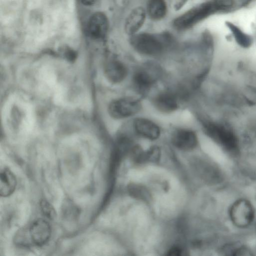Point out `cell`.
<instances>
[{
    "mask_svg": "<svg viewBox=\"0 0 256 256\" xmlns=\"http://www.w3.org/2000/svg\"><path fill=\"white\" fill-rule=\"evenodd\" d=\"M146 15V10L142 7L134 8L126 18L124 23L126 32L131 36L136 34L144 24Z\"/></svg>",
    "mask_w": 256,
    "mask_h": 256,
    "instance_id": "30bf717a",
    "label": "cell"
},
{
    "mask_svg": "<svg viewBox=\"0 0 256 256\" xmlns=\"http://www.w3.org/2000/svg\"><path fill=\"white\" fill-rule=\"evenodd\" d=\"M168 38L149 33L136 34L132 36L130 42L139 53L150 56L160 54L164 50Z\"/></svg>",
    "mask_w": 256,
    "mask_h": 256,
    "instance_id": "7a4b0ae2",
    "label": "cell"
},
{
    "mask_svg": "<svg viewBox=\"0 0 256 256\" xmlns=\"http://www.w3.org/2000/svg\"><path fill=\"white\" fill-rule=\"evenodd\" d=\"M62 54L64 57L68 61H74L76 57V54L73 50L66 47L62 50Z\"/></svg>",
    "mask_w": 256,
    "mask_h": 256,
    "instance_id": "ffe728a7",
    "label": "cell"
},
{
    "mask_svg": "<svg viewBox=\"0 0 256 256\" xmlns=\"http://www.w3.org/2000/svg\"><path fill=\"white\" fill-rule=\"evenodd\" d=\"M108 21L106 15L102 12H96L90 17L88 23V32L94 39L104 38L108 30Z\"/></svg>",
    "mask_w": 256,
    "mask_h": 256,
    "instance_id": "52a82bcc",
    "label": "cell"
},
{
    "mask_svg": "<svg viewBox=\"0 0 256 256\" xmlns=\"http://www.w3.org/2000/svg\"><path fill=\"white\" fill-rule=\"evenodd\" d=\"M230 216L236 226L244 228L250 225L254 220V210L248 200L240 199L231 206Z\"/></svg>",
    "mask_w": 256,
    "mask_h": 256,
    "instance_id": "5b68a950",
    "label": "cell"
},
{
    "mask_svg": "<svg viewBox=\"0 0 256 256\" xmlns=\"http://www.w3.org/2000/svg\"><path fill=\"white\" fill-rule=\"evenodd\" d=\"M229 4L227 0H217L198 4L176 18L174 21V26L178 30L188 29Z\"/></svg>",
    "mask_w": 256,
    "mask_h": 256,
    "instance_id": "6da1fadb",
    "label": "cell"
},
{
    "mask_svg": "<svg viewBox=\"0 0 256 256\" xmlns=\"http://www.w3.org/2000/svg\"><path fill=\"white\" fill-rule=\"evenodd\" d=\"M31 242L37 246L45 244L50 240L52 229L49 224L42 218L34 221L28 228Z\"/></svg>",
    "mask_w": 256,
    "mask_h": 256,
    "instance_id": "8992f818",
    "label": "cell"
},
{
    "mask_svg": "<svg viewBox=\"0 0 256 256\" xmlns=\"http://www.w3.org/2000/svg\"><path fill=\"white\" fill-rule=\"evenodd\" d=\"M228 26L232 32L236 42L243 47H248L252 43L251 38L232 24H228Z\"/></svg>",
    "mask_w": 256,
    "mask_h": 256,
    "instance_id": "2e32d148",
    "label": "cell"
},
{
    "mask_svg": "<svg viewBox=\"0 0 256 256\" xmlns=\"http://www.w3.org/2000/svg\"><path fill=\"white\" fill-rule=\"evenodd\" d=\"M154 78L150 73L145 70L136 71L133 76L132 82L135 89L140 94H145L150 89Z\"/></svg>",
    "mask_w": 256,
    "mask_h": 256,
    "instance_id": "4fadbf2b",
    "label": "cell"
},
{
    "mask_svg": "<svg viewBox=\"0 0 256 256\" xmlns=\"http://www.w3.org/2000/svg\"><path fill=\"white\" fill-rule=\"evenodd\" d=\"M142 108L140 100L132 97H124L112 100L108 106L110 116L114 119L132 116Z\"/></svg>",
    "mask_w": 256,
    "mask_h": 256,
    "instance_id": "277c9868",
    "label": "cell"
},
{
    "mask_svg": "<svg viewBox=\"0 0 256 256\" xmlns=\"http://www.w3.org/2000/svg\"><path fill=\"white\" fill-rule=\"evenodd\" d=\"M223 252L226 255L249 256L252 254L250 250L244 246L235 244L225 246L223 248Z\"/></svg>",
    "mask_w": 256,
    "mask_h": 256,
    "instance_id": "e0dca14e",
    "label": "cell"
},
{
    "mask_svg": "<svg viewBox=\"0 0 256 256\" xmlns=\"http://www.w3.org/2000/svg\"><path fill=\"white\" fill-rule=\"evenodd\" d=\"M133 126L137 134L150 140H156L160 134L159 126L147 118H139L135 119Z\"/></svg>",
    "mask_w": 256,
    "mask_h": 256,
    "instance_id": "9c48e42d",
    "label": "cell"
},
{
    "mask_svg": "<svg viewBox=\"0 0 256 256\" xmlns=\"http://www.w3.org/2000/svg\"><path fill=\"white\" fill-rule=\"evenodd\" d=\"M16 179L13 172L8 168H4L0 173V195L8 196L16 189Z\"/></svg>",
    "mask_w": 256,
    "mask_h": 256,
    "instance_id": "5bb4252c",
    "label": "cell"
},
{
    "mask_svg": "<svg viewBox=\"0 0 256 256\" xmlns=\"http://www.w3.org/2000/svg\"><path fill=\"white\" fill-rule=\"evenodd\" d=\"M206 134L230 152H236L238 148V142L232 130L223 125L208 122L204 126Z\"/></svg>",
    "mask_w": 256,
    "mask_h": 256,
    "instance_id": "3957f363",
    "label": "cell"
},
{
    "mask_svg": "<svg viewBox=\"0 0 256 256\" xmlns=\"http://www.w3.org/2000/svg\"><path fill=\"white\" fill-rule=\"evenodd\" d=\"M167 12V6L165 0H148L146 12L149 17L153 20L163 18Z\"/></svg>",
    "mask_w": 256,
    "mask_h": 256,
    "instance_id": "9a60e30c",
    "label": "cell"
},
{
    "mask_svg": "<svg viewBox=\"0 0 256 256\" xmlns=\"http://www.w3.org/2000/svg\"><path fill=\"white\" fill-rule=\"evenodd\" d=\"M160 151L158 146H153L145 152V161L157 162L160 158Z\"/></svg>",
    "mask_w": 256,
    "mask_h": 256,
    "instance_id": "d6986e66",
    "label": "cell"
},
{
    "mask_svg": "<svg viewBox=\"0 0 256 256\" xmlns=\"http://www.w3.org/2000/svg\"><path fill=\"white\" fill-rule=\"evenodd\" d=\"M104 74L109 82L113 84H118L126 78L128 74V70L121 62L112 60L104 65Z\"/></svg>",
    "mask_w": 256,
    "mask_h": 256,
    "instance_id": "8fae6325",
    "label": "cell"
},
{
    "mask_svg": "<svg viewBox=\"0 0 256 256\" xmlns=\"http://www.w3.org/2000/svg\"><path fill=\"white\" fill-rule=\"evenodd\" d=\"M97 0H80L81 2L86 6L93 5Z\"/></svg>",
    "mask_w": 256,
    "mask_h": 256,
    "instance_id": "7402d4cb",
    "label": "cell"
},
{
    "mask_svg": "<svg viewBox=\"0 0 256 256\" xmlns=\"http://www.w3.org/2000/svg\"><path fill=\"white\" fill-rule=\"evenodd\" d=\"M153 104L158 110L163 113L172 112L178 107L176 96L168 92H162L156 96Z\"/></svg>",
    "mask_w": 256,
    "mask_h": 256,
    "instance_id": "7c38bea8",
    "label": "cell"
},
{
    "mask_svg": "<svg viewBox=\"0 0 256 256\" xmlns=\"http://www.w3.org/2000/svg\"><path fill=\"white\" fill-rule=\"evenodd\" d=\"M182 250L178 248H172L168 252V255L170 256H179L180 255Z\"/></svg>",
    "mask_w": 256,
    "mask_h": 256,
    "instance_id": "44dd1931",
    "label": "cell"
},
{
    "mask_svg": "<svg viewBox=\"0 0 256 256\" xmlns=\"http://www.w3.org/2000/svg\"><path fill=\"white\" fill-rule=\"evenodd\" d=\"M172 142L174 146L180 150H190L196 146L198 138L193 130L181 128L174 132Z\"/></svg>",
    "mask_w": 256,
    "mask_h": 256,
    "instance_id": "ba28073f",
    "label": "cell"
},
{
    "mask_svg": "<svg viewBox=\"0 0 256 256\" xmlns=\"http://www.w3.org/2000/svg\"><path fill=\"white\" fill-rule=\"evenodd\" d=\"M40 210L43 215L50 220H54L56 216L52 205L47 200L42 199L40 202Z\"/></svg>",
    "mask_w": 256,
    "mask_h": 256,
    "instance_id": "ac0fdd59",
    "label": "cell"
}]
</instances>
